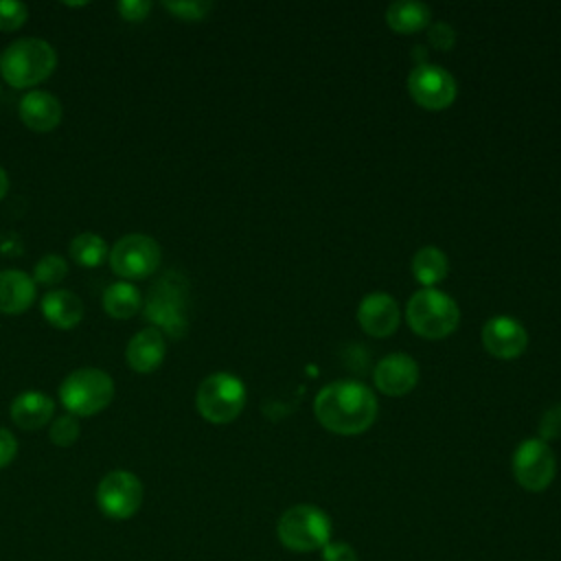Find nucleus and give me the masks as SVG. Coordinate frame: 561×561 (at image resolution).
I'll return each instance as SVG.
<instances>
[{"instance_id":"obj_1","label":"nucleus","mask_w":561,"mask_h":561,"mask_svg":"<svg viewBox=\"0 0 561 561\" xmlns=\"http://www.w3.org/2000/svg\"><path fill=\"white\" fill-rule=\"evenodd\" d=\"M313 412L320 425L329 432L353 436L373 425L379 408L375 392L368 386L353 379H340L316 394Z\"/></svg>"},{"instance_id":"obj_2","label":"nucleus","mask_w":561,"mask_h":561,"mask_svg":"<svg viewBox=\"0 0 561 561\" xmlns=\"http://www.w3.org/2000/svg\"><path fill=\"white\" fill-rule=\"evenodd\" d=\"M55 68L57 53L42 37H18L0 53V75L11 88H33Z\"/></svg>"},{"instance_id":"obj_3","label":"nucleus","mask_w":561,"mask_h":561,"mask_svg":"<svg viewBox=\"0 0 561 561\" xmlns=\"http://www.w3.org/2000/svg\"><path fill=\"white\" fill-rule=\"evenodd\" d=\"M405 320L410 329L427 340H440L456 331L460 309L454 298L436 287H421L405 305Z\"/></svg>"},{"instance_id":"obj_4","label":"nucleus","mask_w":561,"mask_h":561,"mask_svg":"<svg viewBox=\"0 0 561 561\" xmlns=\"http://www.w3.org/2000/svg\"><path fill=\"white\" fill-rule=\"evenodd\" d=\"M276 535L289 552H316L331 541V519L316 504H296L278 517Z\"/></svg>"},{"instance_id":"obj_5","label":"nucleus","mask_w":561,"mask_h":561,"mask_svg":"<svg viewBox=\"0 0 561 561\" xmlns=\"http://www.w3.org/2000/svg\"><path fill=\"white\" fill-rule=\"evenodd\" d=\"M114 399V379L94 366L72 370L59 383V401L72 416H92Z\"/></svg>"},{"instance_id":"obj_6","label":"nucleus","mask_w":561,"mask_h":561,"mask_svg":"<svg viewBox=\"0 0 561 561\" xmlns=\"http://www.w3.org/2000/svg\"><path fill=\"white\" fill-rule=\"evenodd\" d=\"M245 399L248 392L243 381L237 375L219 370L204 377L197 386L195 408L208 423L224 425L241 414Z\"/></svg>"},{"instance_id":"obj_7","label":"nucleus","mask_w":561,"mask_h":561,"mask_svg":"<svg viewBox=\"0 0 561 561\" xmlns=\"http://www.w3.org/2000/svg\"><path fill=\"white\" fill-rule=\"evenodd\" d=\"M145 305L147 320L153 322L162 335L182 337L188 329L186 320V280L175 276L173 272L167 274L149 294Z\"/></svg>"},{"instance_id":"obj_8","label":"nucleus","mask_w":561,"mask_h":561,"mask_svg":"<svg viewBox=\"0 0 561 561\" xmlns=\"http://www.w3.org/2000/svg\"><path fill=\"white\" fill-rule=\"evenodd\" d=\"M107 259L116 276L125 280H136V278H147L158 270L162 252L153 237L129 232L116 239V243L110 248Z\"/></svg>"},{"instance_id":"obj_9","label":"nucleus","mask_w":561,"mask_h":561,"mask_svg":"<svg viewBox=\"0 0 561 561\" xmlns=\"http://www.w3.org/2000/svg\"><path fill=\"white\" fill-rule=\"evenodd\" d=\"M145 486L140 478L127 469H114L99 480L96 504L110 519H129L142 506Z\"/></svg>"},{"instance_id":"obj_10","label":"nucleus","mask_w":561,"mask_h":561,"mask_svg":"<svg viewBox=\"0 0 561 561\" xmlns=\"http://www.w3.org/2000/svg\"><path fill=\"white\" fill-rule=\"evenodd\" d=\"M513 476L526 491H543L557 476V458L552 447L541 438H526L513 451Z\"/></svg>"},{"instance_id":"obj_11","label":"nucleus","mask_w":561,"mask_h":561,"mask_svg":"<svg viewBox=\"0 0 561 561\" xmlns=\"http://www.w3.org/2000/svg\"><path fill=\"white\" fill-rule=\"evenodd\" d=\"M410 96L425 110L449 107L456 99V81L443 66L423 61L408 75Z\"/></svg>"},{"instance_id":"obj_12","label":"nucleus","mask_w":561,"mask_h":561,"mask_svg":"<svg viewBox=\"0 0 561 561\" xmlns=\"http://www.w3.org/2000/svg\"><path fill=\"white\" fill-rule=\"evenodd\" d=\"M482 344L484 348L500 359H513L524 353L528 344V333L522 322L511 316H493L482 327Z\"/></svg>"},{"instance_id":"obj_13","label":"nucleus","mask_w":561,"mask_h":561,"mask_svg":"<svg viewBox=\"0 0 561 561\" xmlns=\"http://www.w3.org/2000/svg\"><path fill=\"white\" fill-rule=\"evenodd\" d=\"M373 381L383 394H405L419 381V364L405 353H390L377 362L373 370Z\"/></svg>"},{"instance_id":"obj_14","label":"nucleus","mask_w":561,"mask_h":561,"mask_svg":"<svg viewBox=\"0 0 561 561\" xmlns=\"http://www.w3.org/2000/svg\"><path fill=\"white\" fill-rule=\"evenodd\" d=\"M359 327L375 337H386L399 327L397 300L386 291H370L357 305Z\"/></svg>"},{"instance_id":"obj_15","label":"nucleus","mask_w":561,"mask_h":561,"mask_svg":"<svg viewBox=\"0 0 561 561\" xmlns=\"http://www.w3.org/2000/svg\"><path fill=\"white\" fill-rule=\"evenodd\" d=\"M20 121L33 131H50L61 123V103L46 90H31L20 99Z\"/></svg>"},{"instance_id":"obj_16","label":"nucleus","mask_w":561,"mask_h":561,"mask_svg":"<svg viewBox=\"0 0 561 561\" xmlns=\"http://www.w3.org/2000/svg\"><path fill=\"white\" fill-rule=\"evenodd\" d=\"M167 353V342L160 329L156 327H145L134 337L127 342L125 348V359L134 373H153Z\"/></svg>"},{"instance_id":"obj_17","label":"nucleus","mask_w":561,"mask_h":561,"mask_svg":"<svg viewBox=\"0 0 561 561\" xmlns=\"http://www.w3.org/2000/svg\"><path fill=\"white\" fill-rule=\"evenodd\" d=\"M35 280L22 270H0V313H24L35 300Z\"/></svg>"},{"instance_id":"obj_18","label":"nucleus","mask_w":561,"mask_h":561,"mask_svg":"<svg viewBox=\"0 0 561 561\" xmlns=\"http://www.w3.org/2000/svg\"><path fill=\"white\" fill-rule=\"evenodd\" d=\"M11 421L22 430H39L44 427L53 414L55 403L46 392L39 390H24L11 401Z\"/></svg>"},{"instance_id":"obj_19","label":"nucleus","mask_w":561,"mask_h":561,"mask_svg":"<svg viewBox=\"0 0 561 561\" xmlns=\"http://www.w3.org/2000/svg\"><path fill=\"white\" fill-rule=\"evenodd\" d=\"M42 313L53 327L72 329L83 318V302L70 289H50L42 298Z\"/></svg>"},{"instance_id":"obj_20","label":"nucleus","mask_w":561,"mask_h":561,"mask_svg":"<svg viewBox=\"0 0 561 561\" xmlns=\"http://www.w3.org/2000/svg\"><path fill=\"white\" fill-rule=\"evenodd\" d=\"M101 305L107 316H112L116 320H125L140 311L142 294L134 283L116 280L105 287V291L101 296Z\"/></svg>"},{"instance_id":"obj_21","label":"nucleus","mask_w":561,"mask_h":561,"mask_svg":"<svg viewBox=\"0 0 561 561\" xmlns=\"http://www.w3.org/2000/svg\"><path fill=\"white\" fill-rule=\"evenodd\" d=\"M432 11L427 4L416 2V0H401V2H392L386 9V20L390 24V28L399 31V33H414L421 31L430 24Z\"/></svg>"},{"instance_id":"obj_22","label":"nucleus","mask_w":561,"mask_h":561,"mask_svg":"<svg viewBox=\"0 0 561 561\" xmlns=\"http://www.w3.org/2000/svg\"><path fill=\"white\" fill-rule=\"evenodd\" d=\"M449 261L443 250L436 245H423L412 256V274L423 287H434L438 280L447 276Z\"/></svg>"},{"instance_id":"obj_23","label":"nucleus","mask_w":561,"mask_h":561,"mask_svg":"<svg viewBox=\"0 0 561 561\" xmlns=\"http://www.w3.org/2000/svg\"><path fill=\"white\" fill-rule=\"evenodd\" d=\"M68 254L81 267H99L110 252L105 239L96 232H79L68 243Z\"/></svg>"},{"instance_id":"obj_24","label":"nucleus","mask_w":561,"mask_h":561,"mask_svg":"<svg viewBox=\"0 0 561 561\" xmlns=\"http://www.w3.org/2000/svg\"><path fill=\"white\" fill-rule=\"evenodd\" d=\"M68 274V263L59 254H44L35 267H33V280L35 285H57L66 278Z\"/></svg>"},{"instance_id":"obj_25","label":"nucleus","mask_w":561,"mask_h":561,"mask_svg":"<svg viewBox=\"0 0 561 561\" xmlns=\"http://www.w3.org/2000/svg\"><path fill=\"white\" fill-rule=\"evenodd\" d=\"M79 434H81V425L72 414L57 416L48 430V438L57 447H70L79 438Z\"/></svg>"},{"instance_id":"obj_26","label":"nucleus","mask_w":561,"mask_h":561,"mask_svg":"<svg viewBox=\"0 0 561 561\" xmlns=\"http://www.w3.org/2000/svg\"><path fill=\"white\" fill-rule=\"evenodd\" d=\"M28 18V7L20 0H0V31H18Z\"/></svg>"},{"instance_id":"obj_27","label":"nucleus","mask_w":561,"mask_h":561,"mask_svg":"<svg viewBox=\"0 0 561 561\" xmlns=\"http://www.w3.org/2000/svg\"><path fill=\"white\" fill-rule=\"evenodd\" d=\"M162 7L173 15H178L180 20H202L213 4L208 0H175V2L167 0L162 2Z\"/></svg>"},{"instance_id":"obj_28","label":"nucleus","mask_w":561,"mask_h":561,"mask_svg":"<svg viewBox=\"0 0 561 561\" xmlns=\"http://www.w3.org/2000/svg\"><path fill=\"white\" fill-rule=\"evenodd\" d=\"M559 436H561V403H554L543 412L539 421V438L548 443Z\"/></svg>"},{"instance_id":"obj_29","label":"nucleus","mask_w":561,"mask_h":561,"mask_svg":"<svg viewBox=\"0 0 561 561\" xmlns=\"http://www.w3.org/2000/svg\"><path fill=\"white\" fill-rule=\"evenodd\" d=\"M151 2L149 0H118L116 2V11L121 13V18H125L127 22H140L149 15L151 11Z\"/></svg>"},{"instance_id":"obj_30","label":"nucleus","mask_w":561,"mask_h":561,"mask_svg":"<svg viewBox=\"0 0 561 561\" xmlns=\"http://www.w3.org/2000/svg\"><path fill=\"white\" fill-rule=\"evenodd\" d=\"M322 561H359L355 548L346 541H329L322 550H320Z\"/></svg>"},{"instance_id":"obj_31","label":"nucleus","mask_w":561,"mask_h":561,"mask_svg":"<svg viewBox=\"0 0 561 561\" xmlns=\"http://www.w3.org/2000/svg\"><path fill=\"white\" fill-rule=\"evenodd\" d=\"M456 42V31L447 22H434L430 26V44L438 50L451 48Z\"/></svg>"},{"instance_id":"obj_32","label":"nucleus","mask_w":561,"mask_h":561,"mask_svg":"<svg viewBox=\"0 0 561 561\" xmlns=\"http://www.w3.org/2000/svg\"><path fill=\"white\" fill-rule=\"evenodd\" d=\"M18 456V438L11 430L0 427V469L9 467Z\"/></svg>"},{"instance_id":"obj_33","label":"nucleus","mask_w":561,"mask_h":561,"mask_svg":"<svg viewBox=\"0 0 561 561\" xmlns=\"http://www.w3.org/2000/svg\"><path fill=\"white\" fill-rule=\"evenodd\" d=\"M7 191H9V175H7V171L0 167V199H4Z\"/></svg>"}]
</instances>
